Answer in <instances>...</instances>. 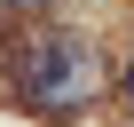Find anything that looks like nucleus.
Instances as JSON below:
<instances>
[{
    "label": "nucleus",
    "instance_id": "2",
    "mask_svg": "<svg viewBox=\"0 0 134 127\" xmlns=\"http://www.w3.org/2000/svg\"><path fill=\"white\" fill-rule=\"evenodd\" d=\"M0 8H8V16H16V8H47V0H0Z\"/></svg>",
    "mask_w": 134,
    "mask_h": 127
},
{
    "label": "nucleus",
    "instance_id": "3",
    "mask_svg": "<svg viewBox=\"0 0 134 127\" xmlns=\"http://www.w3.org/2000/svg\"><path fill=\"white\" fill-rule=\"evenodd\" d=\"M126 87H134V72H126Z\"/></svg>",
    "mask_w": 134,
    "mask_h": 127
},
{
    "label": "nucleus",
    "instance_id": "1",
    "mask_svg": "<svg viewBox=\"0 0 134 127\" xmlns=\"http://www.w3.org/2000/svg\"><path fill=\"white\" fill-rule=\"evenodd\" d=\"M16 87H24V103H40V111H79V103L103 87V64H95V48H87V40L47 32V40H32V48H24Z\"/></svg>",
    "mask_w": 134,
    "mask_h": 127
}]
</instances>
